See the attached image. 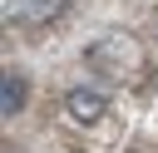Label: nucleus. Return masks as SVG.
Returning <instances> with one entry per match:
<instances>
[{"instance_id":"nucleus-1","label":"nucleus","mask_w":158,"mask_h":153,"mask_svg":"<svg viewBox=\"0 0 158 153\" xmlns=\"http://www.w3.org/2000/svg\"><path fill=\"white\" fill-rule=\"evenodd\" d=\"M64 114L89 128V123H99V118L109 114V99H104L99 89H69V94H64Z\"/></svg>"},{"instance_id":"nucleus-2","label":"nucleus","mask_w":158,"mask_h":153,"mask_svg":"<svg viewBox=\"0 0 158 153\" xmlns=\"http://www.w3.org/2000/svg\"><path fill=\"white\" fill-rule=\"evenodd\" d=\"M64 10H69V0H20L15 15H20L25 25H49V20H59Z\"/></svg>"},{"instance_id":"nucleus-3","label":"nucleus","mask_w":158,"mask_h":153,"mask_svg":"<svg viewBox=\"0 0 158 153\" xmlns=\"http://www.w3.org/2000/svg\"><path fill=\"white\" fill-rule=\"evenodd\" d=\"M20 109H25V74H20V69H10V74H5V84H0V114H5V118H15Z\"/></svg>"},{"instance_id":"nucleus-4","label":"nucleus","mask_w":158,"mask_h":153,"mask_svg":"<svg viewBox=\"0 0 158 153\" xmlns=\"http://www.w3.org/2000/svg\"><path fill=\"white\" fill-rule=\"evenodd\" d=\"M153 35H158V10H153Z\"/></svg>"}]
</instances>
